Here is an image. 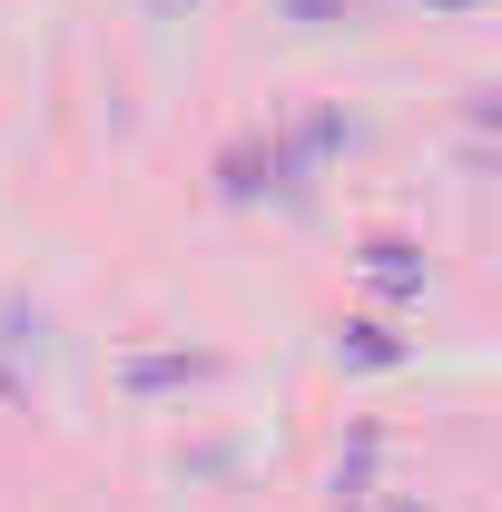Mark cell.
Listing matches in <instances>:
<instances>
[{"instance_id": "cell-1", "label": "cell", "mask_w": 502, "mask_h": 512, "mask_svg": "<svg viewBox=\"0 0 502 512\" xmlns=\"http://www.w3.org/2000/svg\"><path fill=\"white\" fill-rule=\"evenodd\" d=\"M365 286H375V296H424V247L375 237V247H365Z\"/></svg>"}, {"instance_id": "cell-2", "label": "cell", "mask_w": 502, "mask_h": 512, "mask_svg": "<svg viewBox=\"0 0 502 512\" xmlns=\"http://www.w3.org/2000/svg\"><path fill=\"white\" fill-rule=\"evenodd\" d=\"M207 375H217L207 355H138V365H119L128 394H178V384H207Z\"/></svg>"}, {"instance_id": "cell-3", "label": "cell", "mask_w": 502, "mask_h": 512, "mask_svg": "<svg viewBox=\"0 0 502 512\" xmlns=\"http://www.w3.org/2000/svg\"><path fill=\"white\" fill-rule=\"evenodd\" d=\"M335 355H345V365H365V375H384V365H404V335H394V325H345V335H335Z\"/></svg>"}, {"instance_id": "cell-4", "label": "cell", "mask_w": 502, "mask_h": 512, "mask_svg": "<svg viewBox=\"0 0 502 512\" xmlns=\"http://www.w3.org/2000/svg\"><path fill=\"white\" fill-rule=\"evenodd\" d=\"M286 10H296V20H306V30H335V20H345V10H355V0H286Z\"/></svg>"}, {"instance_id": "cell-5", "label": "cell", "mask_w": 502, "mask_h": 512, "mask_svg": "<svg viewBox=\"0 0 502 512\" xmlns=\"http://www.w3.org/2000/svg\"><path fill=\"white\" fill-rule=\"evenodd\" d=\"M404 10H473V0H404Z\"/></svg>"}, {"instance_id": "cell-6", "label": "cell", "mask_w": 502, "mask_h": 512, "mask_svg": "<svg viewBox=\"0 0 502 512\" xmlns=\"http://www.w3.org/2000/svg\"><path fill=\"white\" fill-rule=\"evenodd\" d=\"M384 512H434V503H414V493H404V503H384Z\"/></svg>"}]
</instances>
